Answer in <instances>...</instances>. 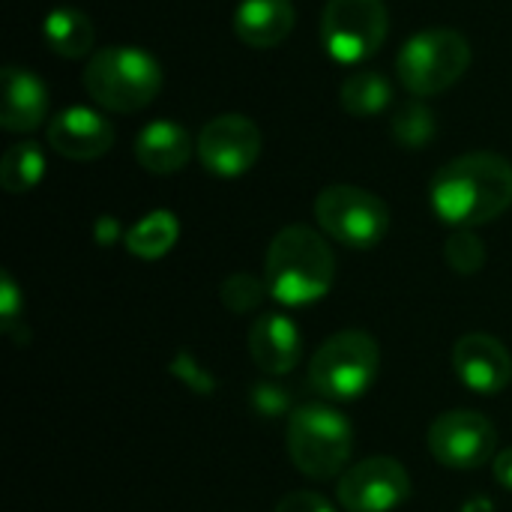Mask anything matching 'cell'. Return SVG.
<instances>
[{
    "instance_id": "10",
    "label": "cell",
    "mask_w": 512,
    "mask_h": 512,
    "mask_svg": "<svg viewBox=\"0 0 512 512\" xmlns=\"http://www.w3.org/2000/svg\"><path fill=\"white\" fill-rule=\"evenodd\" d=\"M498 432L477 411H447L429 426L432 456L453 471H474L495 456Z\"/></svg>"
},
{
    "instance_id": "8",
    "label": "cell",
    "mask_w": 512,
    "mask_h": 512,
    "mask_svg": "<svg viewBox=\"0 0 512 512\" xmlns=\"http://www.w3.org/2000/svg\"><path fill=\"white\" fill-rule=\"evenodd\" d=\"M387 39L384 0H327L321 12L324 51L345 66L366 63Z\"/></svg>"
},
{
    "instance_id": "28",
    "label": "cell",
    "mask_w": 512,
    "mask_h": 512,
    "mask_svg": "<svg viewBox=\"0 0 512 512\" xmlns=\"http://www.w3.org/2000/svg\"><path fill=\"white\" fill-rule=\"evenodd\" d=\"M459 512H495V504L489 498H471Z\"/></svg>"
},
{
    "instance_id": "20",
    "label": "cell",
    "mask_w": 512,
    "mask_h": 512,
    "mask_svg": "<svg viewBox=\"0 0 512 512\" xmlns=\"http://www.w3.org/2000/svg\"><path fill=\"white\" fill-rule=\"evenodd\" d=\"M177 234H180V225H177V216L168 213V210H153L147 213L144 219H138L123 243L126 249L135 255V258H144V261H156L162 255H168L177 243Z\"/></svg>"
},
{
    "instance_id": "16",
    "label": "cell",
    "mask_w": 512,
    "mask_h": 512,
    "mask_svg": "<svg viewBox=\"0 0 512 512\" xmlns=\"http://www.w3.org/2000/svg\"><path fill=\"white\" fill-rule=\"evenodd\" d=\"M297 21L291 0H240L234 9V33L249 48L282 45Z\"/></svg>"
},
{
    "instance_id": "25",
    "label": "cell",
    "mask_w": 512,
    "mask_h": 512,
    "mask_svg": "<svg viewBox=\"0 0 512 512\" xmlns=\"http://www.w3.org/2000/svg\"><path fill=\"white\" fill-rule=\"evenodd\" d=\"M0 315H3V330L15 333L18 315H21V291L9 273L0 276Z\"/></svg>"
},
{
    "instance_id": "3",
    "label": "cell",
    "mask_w": 512,
    "mask_h": 512,
    "mask_svg": "<svg viewBox=\"0 0 512 512\" xmlns=\"http://www.w3.org/2000/svg\"><path fill=\"white\" fill-rule=\"evenodd\" d=\"M84 90L105 111L135 114L159 96L162 69L144 48L105 45L96 48L84 66Z\"/></svg>"
},
{
    "instance_id": "17",
    "label": "cell",
    "mask_w": 512,
    "mask_h": 512,
    "mask_svg": "<svg viewBox=\"0 0 512 512\" xmlns=\"http://www.w3.org/2000/svg\"><path fill=\"white\" fill-rule=\"evenodd\" d=\"M195 141L174 120H153L135 138V159L150 174H174L192 159Z\"/></svg>"
},
{
    "instance_id": "26",
    "label": "cell",
    "mask_w": 512,
    "mask_h": 512,
    "mask_svg": "<svg viewBox=\"0 0 512 512\" xmlns=\"http://www.w3.org/2000/svg\"><path fill=\"white\" fill-rule=\"evenodd\" d=\"M276 512H336L333 504L318 492H291L279 501Z\"/></svg>"
},
{
    "instance_id": "11",
    "label": "cell",
    "mask_w": 512,
    "mask_h": 512,
    "mask_svg": "<svg viewBox=\"0 0 512 512\" xmlns=\"http://www.w3.org/2000/svg\"><path fill=\"white\" fill-rule=\"evenodd\" d=\"M411 498V477L402 462L372 456L339 477V504L348 512H393Z\"/></svg>"
},
{
    "instance_id": "7",
    "label": "cell",
    "mask_w": 512,
    "mask_h": 512,
    "mask_svg": "<svg viewBox=\"0 0 512 512\" xmlns=\"http://www.w3.org/2000/svg\"><path fill=\"white\" fill-rule=\"evenodd\" d=\"M315 219L327 237L348 249H372L387 237L390 228L387 204L375 192L348 183L321 189L315 198Z\"/></svg>"
},
{
    "instance_id": "9",
    "label": "cell",
    "mask_w": 512,
    "mask_h": 512,
    "mask_svg": "<svg viewBox=\"0 0 512 512\" xmlns=\"http://www.w3.org/2000/svg\"><path fill=\"white\" fill-rule=\"evenodd\" d=\"M264 150V135L246 114H219L204 123L195 138V153L201 165L216 177L246 174Z\"/></svg>"
},
{
    "instance_id": "13",
    "label": "cell",
    "mask_w": 512,
    "mask_h": 512,
    "mask_svg": "<svg viewBox=\"0 0 512 512\" xmlns=\"http://www.w3.org/2000/svg\"><path fill=\"white\" fill-rule=\"evenodd\" d=\"M48 147L72 162H93L114 147V126L87 105H72L48 120Z\"/></svg>"
},
{
    "instance_id": "2",
    "label": "cell",
    "mask_w": 512,
    "mask_h": 512,
    "mask_svg": "<svg viewBox=\"0 0 512 512\" xmlns=\"http://www.w3.org/2000/svg\"><path fill=\"white\" fill-rule=\"evenodd\" d=\"M264 282L270 297L282 306H312L330 294L336 282V258L330 243L309 225L282 228L264 261Z\"/></svg>"
},
{
    "instance_id": "22",
    "label": "cell",
    "mask_w": 512,
    "mask_h": 512,
    "mask_svg": "<svg viewBox=\"0 0 512 512\" xmlns=\"http://www.w3.org/2000/svg\"><path fill=\"white\" fill-rule=\"evenodd\" d=\"M390 129H393V138H396L402 147L420 150V147H426V144L435 138L438 123H435V114H432L426 105L411 102V105H405V108L396 111Z\"/></svg>"
},
{
    "instance_id": "4",
    "label": "cell",
    "mask_w": 512,
    "mask_h": 512,
    "mask_svg": "<svg viewBox=\"0 0 512 512\" xmlns=\"http://www.w3.org/2000/svg\"><path fill=\"white\" fill-rule=\"evenodd\" d=\"M288 456L300 474L333 480L348 471L354 432L351 423L327 405H303L288 420Z\"/></svg>"
},
{
    "instance_id": "23",
    "label": "cell",
    "mask_w": 512,
    "mask_h": 512,
    "mask_svg": "<svg viewBox=\"0 0 512 512\" xmlns=\"http://www.w3.org/2000/svg\"><path fill=\"white\" fill-rule=\"evenodd\" d=\"M444 252H447V264L462 276H474L486 264V246L471 228H456V234L447 240Z\"/></svg>"
},
{
    "instance_id": "1",
    "label": "cell",
    "mask_w": 512,
    "mask_h": 512,
    "mask_svg": "<svg viewBox=\"0 0 512 512\" xmlns=\"http://www.w3.org/2000/svg\"><path fill=\"white\" fill-rule=\"evenodd\" d=\"M429 201L438 219L453 228L495 222L512 207V162L489 150L456 156L435 171Z\"/></svg>"
},
{
    "instance_id": "18",
    "label": "cell",
    "mask_w": 512,
    "mask_h": 512,
    "mask_svg": "<svg viewBox=\"0 0 512 512\" xmlns=\"http://www.w3.org/2000/svg\"><path fill=\"white\" fill-rule=\"evenodd\" d=\"M42 39H45V45L57 57L78 60V57L93 54L96 30H93V21L81 9H75V6H57L42 21Z\"/></svg>"
},
{
    "instance_id": "15",
    "label": "cell",
    "mask_w": 512,
    "mask_h": 512,
    "mask_svg": "<svg viewBox=\"0 0 512 512\" xmlns=\"http://www.w3.org/2000/svg\"><path fill=\"white\" fill-rule=\"evenodd\" d=\"M249 354L267 375H288L303 357V339L285 315H261L249 330Z\"/></svg>"
},
{
    "instance_id": "27",
    "label": "cell",
    "mask_w": 512,
    "mask_h": 512,
    "mask_svg": "<svg viewBox=\"0 0 512 512\" xmlns=\"http://www.w3.org/2000/svg\"><path fill=\"white\" fill-rule=\"evenodd\" d=\"M495 480L507 489V492H512V447H507L504 453H498L495 456Z\"/></svg>"
},
{
    "instance_id": "24",
    "label": "cell",
    "mask_w": 512,
    "mask_h": 512,
    "mask_svg": "<svg viewBox=\"0 0 512 512\" xmlns=\"http://www.w3.org/2000/svg\"><path fill=\"white\" fill-rule=\"evenodd\" d=\"M219 294H222L225 309H231V312L240 315V312L255 309L264 300V294H270V291H267V282L264 279H258L252 273H234V276H228L222 282Z\"/></svg>"
},
{
    "instance_id": "21",
    "label": "cell",
    "mask_w": 512,
    "mask_h": 512,
    "mask_svg": "<svg viewBox=\"0 0 512 512\" xmlns=\"http://www.w3.org/2000/svg\"><path fill=\"white\" fill-rule=\"evenodd\" d=\"M45 174V156L36 141H18L6 150L0 162V183L6 192L21 195L30 192Z\"/></svg>"
},
{
    "instance_id": "12",
    "label": "cell",
    "mask_w": 512,
    "mask_h": 512,
    "mask_svg": "<svg viewBox=\"0 0 512 512\" xmlns=\"http://www.w3.org/2000/svg\"><path fill=\"white\" fill-rule=\"evenodd\" d=\"M453 372L468 390L498 396L510 387L512 357L501 339L489 333H468L453 345Z\"/></svg>"
},
{
    "instance_id": "19",
    "label": "cell",
    "mask_w": 512,
    "mask_h": 512,
    "mask_svg": "<svg viewBox=\"0 0 512 512\" xmlns=\"http://www.w3.org/2000/svg\"><path fill=\"white\" fill-rule=\"evenodd\" d=\"M393 102V84L375 69H360L348 75L339 87V105L351 117H378Z\"/></svg>"
},
{
    "instance_id": "6",
    "label": "cell",
    "mask_w": 512,
    "mask_h": 512,
    "mask_svg": "<svg viewBox=\"0 0 512 512\" xmlns=\"http://www.w3.org/2000/svg\"><path fill=\"white\" fill-rule=\"evenodd\" d=\"M381 351L363 330H345L330 336L312 357L309 384L321 399L351 402L360 399L378 378Z\"/></svg>"
},
{
    "instance_id": "14",
    "label": "cell",
    "mask_w": 512,
    "mask_h": 512,
    "mask_svg": "<svg viewBox=\"0 0 512 512\" xmlns=\"http://www.w3.org/2000/svg\"><path fill=\"white\" fill-rule=\"evenodd\" d=\"M48 117V84L21 66L3 69V108L0 126L6 132H33Z\"/></svg>"
},
{
    "instance_id": "5",
    "label": "cell",
    "mask_w": 512,
    "mask_h": 512,
    "mask_svg": "<svg viewBox=\"0 0 512 512\" xmlns=\"http://www.w3.org/2000/svg\"><path fill=\"white\" fill-rule=\"evenodd\" d=\"M471 42L465 33L450 30V27H429L414 33L399 57H396V72L399 81L408 87V93L426 99L450 90L456 81L471 66Z\"/></svg>"
}]
</instances>
